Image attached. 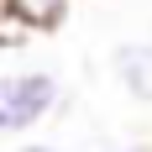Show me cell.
<instances>
[{
  "mask_svg": "<svg viewBox=\"0 0 152 152\" xmlns=\"http://www.w3.org/2000/svg\"><path fill=\"white\" fill-rule=\"evenodd\" d=\"M11 152H63V147H53V142H21V147H11Z\"/></svg>",
  "mask_w": 152,
  "mask_h": 152,
  "instance_id": "4",
  "label": "cell"
},
{
  "mask_svg": "<svg viewBox=\"0 0 152 152\" xmlns=\"http://www.w3.org/2000/svg\"><path fill=\"white\" fill-rule=\"evenodd\" d=\"M100 152H142V147H100Z\"/></svg>",
  "mask_w": 152,
  "mask_h": 152,
  "instance_id": "5",
  "label": "cell"
},
{
  "mask_svg": "<svg viewBox=\"0 0 152 152\" xmlns=\"http://www.w3.org/2000/svg\"><path fill=\"white\" fill-rule=\"evenodd\" d=\"M110 74L137 105H152V42H121L110 53Z\"/></svg>",
  "mask_w": 152,
  "mask_h": 152,
  "instance_id": "2",
  "label": "cell"
},
{
  "mask_svg": "<svg viewBox=\"0 0 152 152\" xmlns=\"http://www.w3.org/2000/svg\"><path fill=\"white\" fill-rule=\"evenodd\" d=\"M68 5H74V0H5V11H16L21 21H31L37 31H53L63 16H68Z\"/></svg>",
  "mask_w": 152,
  "mask_h": 152,
  "instance_id": "3",
  "label": "cell"
},
{
  "mask_svg": "<svg viewBox=\"0 0 152 152\" xmlns=\"http://www.w3.org/2000/svg\"><path fill=\"white\" fill-rule=\"evenodd\" d=\"M63 110V84L53 68H11L0 79V131L26 137Z\"/></svg>",
  "mask_w": 152,
  "mask_h": 152,
  "instance_id": "1",
  "label": "cell"
}]
</instances>
